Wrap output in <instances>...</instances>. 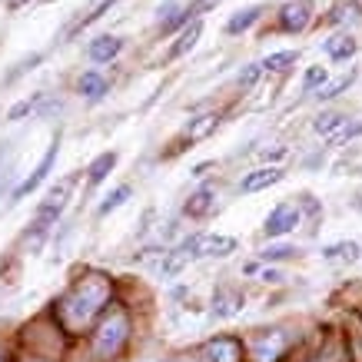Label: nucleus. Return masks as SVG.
Here are the masks:
<instances>
[{
  "instance_id": "f257e3e1",
  "label": "nucleus",
  "mask_w": 362,
  "mask_h": 362,
  "mask_svg": "<svg viewBox=\"0 0 362 362\" xmlns=\"http://www.w3.org/2000/svg\"><path fill=\"white\" fill-rule=\"evenodd\" d=\"M110 303V279L103 276H83L64 299H60V322L70 332L83 329L100 309Z\"/></svg>"
},
{
  "instance_id": "f03ea898",
  "label": "nucleus",
  "mask_w": 362,
  "mask_h": 362,
  "mask_svg": "<svg viewBox=\"0 0 362 362\" xmlns=\"http://www.w3.org/2000/svg\"><path fill=\"white\" fill-rule=\"evenodd\" d=\"M127 332H130L127 313H123V309H113L110 316L100 322L97 336H93V356H97L100 362L117 359V352H120L123 342H127Z\"/></svg>"
},
{
  "instance_id": "7ed1b4c3",
  "label": "nucleus",
  "mask_w": 362,
  "mask_h": 362,
  "mask_svg": "<svg viewBox=\"0 0 362 362\" xmlns=\"http://www.w3.org/2000/svg\"><path fill=\"white\" fill-rule=\"evenodd\" d=\"M74 183H77V176H66V180H60L50 193H47V199L40 203V209H37V216H33V230L37 233H44L50 223L64 213L66 206V199H70V189H74Z\"/></svg>"
},
{
  "instance_id": "20e7f679",
  "label": "nucleus",
  "mask_w": 362,
  "mask_h": 362,
  "mask_svg": "<svg viewBox=\"0 0 362 362\" xmlns=\"http://www.w3.org/2000/svg\"><path fill=\"white\" fill-rule=\"evenodd\" d=\"M299 226V209L293 206V203H279V206L266 216V226L263 233L269 236V240H276V236H286V233H293Z\"/></svg>"
},
{
  "instance_id": "39448f33",
  "label": "nucleus",
  "mask_w": 362,
  "mask_h": 362,
  "mask_svg": "<svg viewBox=\"0 0 362 362\" xmlns=\"http://www.w3.org/2000/svg\"><path fill=\"white\" fill-rule=\"evenodd\" d=\"M309 17H313V0H293L279 11V30L286 33H299L309 27Z\"/></svg>"
},
{
  "instance_id": "423d86ee",
  "label": "nucleus",
  "mask_w": 362,
  "mask_h": 362,
  "mask_svg": "<svg viewBox=\"0 0 362 362\" xmlns=\"http://www.w3.org/2000/svg\"><path fill=\"white\" fill-rule=\"evenodd\" d=\"M57 150H60V136H57V140L50 143V150H47V153H44V160H40V166H37V170H33V173L27 176V180H23L21 187L13 189V199H23V197H27V193H33V189L40 187V183H44V180H47V173H50V166H54V160H57Z\"/></svg>"
},
{
  "instance_id": "0eeeda50",
  "label": "nucleus",
  "mask_w": 362,
  "mask_h": 362,
  "mask_svg": "<svg viewBox=\"0 0 362 362\" xmlns=\"http://www.w3.org/2000/svg\"><path fill=\"white\" fill-rule=\"evenodd\" d=\"M289 346V336L286 332H269V336H259L252 342V359L256 362H276L283 356V349Z\"/></svg>"
},
{
  "instance_id": "6e6552de",
  "label": "nucleus",
  "mask_w": 362,
  "mask_h": 362,
  "mask_svg": "<svg viewBox=\"0 0 362 362\" xmlns=\"http://www.w3.org/2000/svg\"><path fill=\"white\" fill-rule=\"evenodd\" d=\"M283 176H286V173L279 170V166H259V170H252V173L243 176L240 189H243V193H259V189L276 187V183H279Z\"/></svg>"
},
{
  "instance_id": "1a4fd4ad",
  "label": "nucleus",
  "mask_w": 362,
  "mask_h": 362,
  "mask_svg": "<svg viewBox=\"0 0 362 362\" xmlns=\"http://www.w3.org/2000/svg\"><path fill=\"white\" fill-rule=\"evenodd\" d=\"M236 250L233 236H213V233H199L197 236V256H230Z\"/></svg>"
},
{
  "instance_id": "9d476101",
  "label": "nucleus",
  "mask_w": 362,
  "mask_h": 362,
  "mask_svg": "<svg viewBox=\"0 0 362 362\" xmlns=\"http://www.w3.org/2000/svg\"><path fill=\"white\" fill-rule=\"evenodd\" d=\"M216 209V187H199L193 197L187 199V216H209Z\"/></svg>"
},
{
  "instance_id": "9b49d317",
  "label": "nucleus",
  "mask_w": 362,
  "mask_h": 362,
  "mask_svg": "<svg viewBox=\"0 0 362 362\" xmlns=\"http://www.w3.org/2000/svg\"><path fill=\"white\" fill-rule=\"evenodd\" d=\"M209 359L213 362H240L243 359V346L236 339H230V336H220V339H213L206 346Z\"/></svg>"
},
{
  "instance_id": "f8f14e48",
  "label": "nucleus",
  "mask_w": 362,
  "mask_h": 362,
  "mask_svg": "<svg viewBox=\"0 0 362 362\" xmlns=\"http://www.w3.org/2000/svg\"><path fill=\"white\" fill-rule=\"evenodd\" d=\"M220 127V117L216 113H203V117H193V120L183 127V140L189 143H197V140H206L209 133Z\"/></svg>"
},
{
  "instance_id": "ddd939ff",
  "label": "nucleus",
  "mask_w": 362,
  "mask_h": 362,
  "mask_svg": "<svg viewBox=\"0 0 362 362\" xmlns=\"http://www.w3.org/2000/svg\"><path fill=\"white\" fill-rule=\"evenodd\" d=\"M322 50L329 60H349L356 54V37L352 33H332L329 40H322Z\"/></svg>"
},
{
  "instance_id": "4468645a",
  "label": "nucleus",
  "mask_w": 362,
  "mask_h": 362,
  "mask_svg": "<svg viewBox=\"0 0 362 362\" xmlns=\"http://www.w3.org/2000/svg\"><path fill=\"white\" fill-rule=\"evenodd\" d=\"M199 33H203V21H189L187 23V30L180 33V40H176L173 47H170V60H176V57H183V54H189L193 47H197V40H199Z\"/></svg>"
},
{
  "instance_id": "2eb2a0df",
  "label": "nucleus",
  "mask_w": 362,
  "mask_h": 362,
  "mask_svg": "<svg viewBox=\"0 0 362 362\" xmlns=\"http://www.w3.org/2000/svg\"><path fill=\"white\" fill-rule=\"evenodd\" d=\"M123 50V40L120 37H97L93 44H90V60H97V64H107L113 57Z\"/></svg>"
},
{
  "instance_id": "dca6fc26",
  "label": "nucleus",
  "mask_w": 362,
  "mask_h": 362,
  "mask_svg": "<svg viewBox=\"0 0 362 362\" xmlns=\"http://www.w3.org/2000/svg\"><path fill=\"white\" fill-rule=\"evenodd\" d=\"M243 309V293H236V289H220L216 293V299H213V313L216 316H236Z\"/></svg>"
},
{
  "instance_id": "f3484780",
  "label": "nucleus",
  "mask_w": 362,
  "mask_h": 362,
  "mask_svg": "<svg viewBox=\"0 0 362 362\" xmlns=\"http://www.w3.org/2000/svg\"><path fill=\"white\" fill-rule=\"evenodd\" d=\"M346 127V117L342 113H319L316 123H313V130L319 133V136H326V140H336V133Z\"/></svg>"
},
{
  "instance_id": "a211bd4d",
  "label": "nucleus",
  "mask_w": 362,
  "mask_h": 362,
  "mask_svg": "<svg viewBox=\"0 0 362 362\" xmlns=\"http://www.w3.org/2000/svg\"><path fill=\"white\" fill-rule=\"evenodd\" d=\"M107 90H110V83L100 77V74H93V70L80 77V93H83L87 100H103L107 97Z\"/></svg>"
},
{
  "instance_id": "6ab92c4d",
  "label": "nucleus",
  "mask_w": 362,
  "mask_h": 362,
  "mask_svg": "<svg viewBox=\"0 0 362 362\" xmlns=\"http://www.w3.org/2000/svg\"><path fill=\"white\" fill-rule=\"evenodd\" d=\"M322 259H359V243L352 240H342V243H332V246H322Z\"/></svg>"
},
{
  "instance_id": "aec40b11",
  "label": "nucleus",
  "mask_w": 362,
  "mask_h": 362,
  "mask_svg": "<svg viewBox=\"0 0 362 362\" xmlns=\"http://www.w3.org/2000/svg\"><path fill=\"white\" fill-rule=\"evenodd\" d=\"M259 13H263V7L256 4V7H246V11H240L236 17H230V23H226V33H243L250 30L252 23L259 21Z\"/></svg>"
},
{
  "instance_id": "412c9836",
  "label": "nucleus",
  "mask_w": 362,
  "mask_h": 362,
  "mask_svg": "<svg viewBox=\"0 0 362 362\" xmlns=\"http://www.w3.org/2000/svg\"><path fill=\"white\" fill-rule=\"evenodd\" d=\"M113 166H117V153H100L97 160H93V163H90V183H93V187H97V183H103V180H107V176H110V170Z\"/></svg>"
},
{
  "instance_id": "4be33fe9",
  "label": "nucleus",
  "mask_w": 362,
  "mask_h": 362,
  "mask_svg": "<svg viewBox=\"0 0 362 362\" xmlns=\"http://www.w3.org/2000/svg\"><path fill=\"white\" fill-rule=\"evenodd\" d=\"M130 197H133V187H127V183H123V187H117L110 197L100 203V216H107V213H113L117 206H123V203H127Z\"/></svg>"
},
{
  "instance_id": "5701e85b",
  "label": "nucleus",
  "mask_w": 362,
  "mask_h": 362,
  "mask_svg": "<svg viewBox=\"0 0 362 362\" xmlns=\"http://www.w3.org/2000/svg\"><path fill=\"white\" fill-rule=\"evenodd\" d=\"M44 103H47L44 93H37V97H30V100H21V103H17V107L7 113V120H23L27 113H37L40 107H44Z\"/></svg>"
},
{
  "instance_id": "b1692460",
  "label": "nucleus",
  "mask_w": 362,
  "mask_h": 362,
  "mask_svg": "<svg viewBox=\"0 0 362 362\" xmlns=\"http://www.w3.org/2000/svg\"><path fill=\"white\" fill-rule=\"evenodd\" d=\"M296 50H279V54H269L266 60H259L263 64V70H286L289 64H296Z\"/></svg>"
},
{
  "instance_id": "393cba45",
  "label": "nucleus",
  "mask_w": 362,
  "mask_h": 362,
  "mask_svg": "<svg viewBox=\"0 0 362 362\" xmlns=\"http://www.w3.org/2000/svg\"><path fill=\"white\" fill-rule=\"evenodd\" d=\"M326 77H329V70L326 66H309L306 77H303V90H322V83H326Z\"/></svg>"
},
{
  "instance_id": "a878e982",
  "label": "nucleus",
  "mask_w": 362,
  "mask_h": 362,
  "mask_svg": "<svg viewBox=\"0 0 362 362\" xmlns=\"http://www.w3.org/2000/svg\"><path fill=\"white\" fill-rule=\"evenodd\" d=\"M352 80H356V74H346V77L332 80L329 87H322V90H319V93H316V97H319V100H332V97H339V93H342V90H346V87H349Z\"/></svg>"
},
{
  "instance_id": "bb28decb",
  "label": "nucleus",
  "mask_w": 362,
  "mask_h": 362,
  "mask_svg": "<svg viewBox=\"0 0 362 362\" xmlns=\"http://www.w3.org/2000/svg\"><path fill=\"white\" fill-rule=\"evenodd\" d=\"M259 77H263V64H250V66H246V70L240 74V87H243V90H250Z\"/></svg>"
},
{
  "instance_id": "cd10ccee",
  "label": "nucleus",
  "mask_w": 362,
  "mask_h": 362,
  "mask_svg": "<svg viewBox=\"0 0 362 362\" xmlns=\"http://www.w3.org/2000/svg\"><path fill=\"white\" fill-rule=\"evenodd\" d=\"M113 4H117V0H100V4H97V11H93V13H87V17H83V21L77 23V30H80V27H87V23H93V21H97V17H103V11H110Z\"/></svg>"
},
{
  "instance_id": "c85d7f7f",
  "label": "nucleus",
  "mask_w": 362,
  "mask_h": 362,
  "mask_svg": "<svg viewBox=\"0 0 362 362\" xmlns=\"http://www.w3.org/2000/svg\"><path fill=\"white\" fill-rule=\"evenodd\" d=\"M296 250H289V246H269V250L263 252L266 259H286V256H293Z\"/></svg>"
},
{
  "instance_id": "c756f323",
  "label": "nucleus",
  "mask_w": 362,
  "mask_h": 362,
  "mask_svg": "<svg viewBox=\"0 0 362 362\" xmlns=\"http://www.w3.org/2000/svg\"><path fill=\"white\" fill-rule=\"evenodd\" d=\"M263 279L266 283H279L283 276H279V269H263Z\"/></svg>"
},
{
  "instance_id": "7c9ffc66",
  "label": "nucleus",
  "mask_w": 362,
  "mask_h": 362,
  "mask_svg": "<svg viewBox=\"0 0 362 362\" xmlns=\"http://www.w3.org/2000/svg\"><path fill=\"white\" fill-rule=\"evenodd\" d=\"M23 4H27V0H7V7H13V11H17V7H23Z\"/></svg>"
}]
</instances>
